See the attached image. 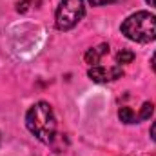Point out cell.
<instances>
[{
    "instance_id": "cell-1",
    "label": "cell",
    "mask_w": 156,
    "mask_h": 156,
    "mask_svg": "<svg viewBox=\"0 0 156 156\" xmlns=\"http://www.w3.org/2000/svg\"><path fill=\"white\" fill-rule=\"evenodd\" d=\"M26 125L42 144H51L56 136V118L47 102H37L27 111Z\"/></svg>"
},
{
    "instance_id": "cell-2",
    "label": "cell",
    "mask_w": 156,
    "mask_h": 156,
    "mask_svg": "<svg viewBox=\"0 0 156 156\" xmlns=\"http://www.w3.org/2000/svg\"><path fill=\"white\" fill-rule=\"evenodd\" d=\"M120 31L125 38L138 42V44H149L156 40V16L151 15L149 11H138L127 16Z\"/></svg>"
},
{
    "instance_id": "cell-3",
    "label": "cell",
    "mask_w": 156,
    "mask_h": 156,
    "mask_svg": "<svg viewBox=\"0 0 156 156\" xmlns=\"http://www.w3.org/2000/svg\"><path fill=\"white\" fill-rule=\"evenodd\" d=\"M85 15L83 0H60V5L56 7L55 22L60 31H69L76 26Z\"/></svg>"
},
{
    "instance_id": "cell-4",
    "label": "cell",
    "mask_w": 156,
    "mask_h": 156,
    "mask_svg": "<svg viewBox=\"0 0 156 156\" xmlns=\"http://www.w3.org/2000/svg\"><path fill=\"white\" fill-rule=\"evenodd\" d=\"M123 75V69L122 66H111V67H104V66H93L87 73V76L91 78L93 82L96 83H105V82H113V80H118Z\"/></svg>"
},
{
    "instance_id": "cell-5",
    "label": "cell",
    "mask_w": 156,
    "mask_h": 156,
    "mask_svg": "<svg viewBox=\"0 0 156 156\" xmlns=\"http://www.w3.org/2000/svg\"><path fill=\"white\" fill-rule=\"evenodd\" d=\"M109 53V44H100L98 47H93V49H89L87 53H85V64H89V66H98V62L102 60V56L104 55H107Z\"/></svg>"
},
{
    "instance_id": "cell-6",
    "label": "cell",
    "mask_w": 156,
    "mask_h": 156,
    "mask_svg": "<svg viewBox=\"0 0 156 156\" xmlns=\"http://www.w3.org/2000/svg\"><path fill=\"white\" fill-rule=\"evenodd\" d=\"M118 118H120L123 123H138V116H134V113H133L131 107H120Z\"/></svg>"
},
{
    "instance_id": "cell-7",
    "label": "cell",
    "mask_w": 156,
    "mask_h": 156,
    "mask_svg": "<svg viewBox=\"0 0 156 156\" xmlns=\"http://www.w3.org/2000/svg\"><path fill=\"white\" fill-rule=\"evenodd\" d=\"M134 60V53L129 51V49H122L120 53L116 55V62L122 66V64H131Z\"/></svg>"
},
{
    "instance_id": "cell-8",
    "label": "cell",
    "mask_w": 156,
    "mask_h": 156,
    "mask_svg": "<svg viewBox=\"0 0 156 156\" xmlns=\"http://www.w3.org/2000/svg\"><path fill=\"white\" fill-rule=\"evenodd\" d=\"M153 111H154L153 104H151V102H145V104L142 105V111H140V115H138V120H147V118H151Z\"/></svg>"
},
{
    "instance_id": "cell-9",
    "label": "cell",
    "mask_w": 156,
    "mask_h": 156,
    "mask_svg": "<svg viewBox=\"0 0 156 156\" xmlns=\"http://www.w3.org/2000/svg\"><path fill=\"white\" fill-rule=\"evenodd\" d=\"M91 2V5H107V4H113V2H116V0H89Z\"/></svg>"
},
{
    "instance_id": "cell-10",
    "label": "cell",
    "mask_w": 156,
    "mask_h": 156,
    "mask_svg": "<svg viewBox=\"0 0 156 156\" xmlns=\"http://www.w3.org/2000/svg\"><path fill=\"white\" fill-rule=\"evenodd\" d=\"M151 138L156 142V122L153 123V127H151Z\"/></svg>"
},
{
    "instance_id": "cell-11",
    "label": "cell",
    "mask_w": 156,
    "mask_h": 156,
    "mask_svg": "<svg viewBox=\"0 0 156 156\" xmlns=\"http://www.w3.org/2000/svg\"><path fill=\"white\" fill-rule=\"evenodd\" d=\"M151 67L154 69V73H156V53L153 55V58H151Z\"/></svg>"
},
{
    "instance_id": "cell-12",
    "label": "cell",
    "mask_w": 156,
    "mask_h": 156,
    "mask_svg": "<svg viewBox=\"0 0 156 156\" xmlns=\"http://www.w3.org/2000/svg\"><path fill=\"white\" fill-rule=\"evenodd\" d=\"M149 5H153V7H156V0H145Z\"/></svg>"
}]
</instances>
